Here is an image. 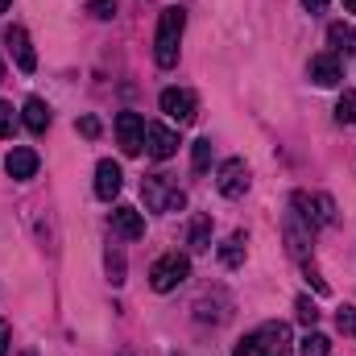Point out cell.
Returning <instances> with one entry per match:
<instances>
[{
  "mask_svg": "<svg viewBox=\"0 0 356 356\" xmlns=\"http://www.w3.org/2000/svg\"><path fill=\"white\" fill-rule=\"evenodd\" d=\"M112 232L124 236V241H141V236H145L141 211H137V207H116V211H112Z\"/></svg>",
  "mask_w": 356,
  "mask_h": 356,
  "instance_id": "13",
  "label": "cell"
},
{
  "mask_svg": "<svg viewBox=\"0 0 356 356\" xmlns=\"http://www.w3.org/2000/svg\"><path fill=\"white\" fill-rule=\"evenodd\" d=\"M8 4H13V0H0V13H4V8H8Z\"/></svg>",
  "mask_w": 356,
  "mask_h": 356,
  "instance_id": "31",
  "label": "cell"
},
{
  "mask_svg": "<svg viewBox=\"0 0 356 356\" xmlns=\"http://www.w3.org/2000/svg\"><path fill=\"white\" fill-rule=\"evenodd\" d=\"M327 46H332L336 58H340V54H356V29L353 25H344V21L327 25Z\"/></svg>",
  "mask_w": 356,
  "mask_h": 356,
  "instance_id": "15",
  "label": "cell"
},
{
  "mask_svg": "<svg viewBox=\"0 0 356 356\" xmlns=\"http://www.w3.org/2000/svg\"><path fill=\"white\" fill-rule=\"evenodd\" d=\"M88 13L91 17H99V21H112V17H116V0H91Z\"/></svg>",
  "mask_w": 356,
  "mask_h": 356,
  "instance_id": "23",
  "label": "cell"
},
{
  "mask_svg": "<svg viewBox=\"0 0 356 356\" xmlns=\"http://www.w3.org/2000/svg\"><path fill=\"white\" fill-rule=\"evenodd\" d=\"M120 186H124V175H120V166H116L112 158H104V162L95 166V195H99L104 203H112V199L120 195Z\"/></svg>",
  "mask_w": 356,
  "mask_h": 356,
  "instance_id": "11",
  "label": "cell"
},
{
  "mask_svg": "<svg viewBox=\"0 0 356 356\" xmlns=\"http://www.w3.org/2000/svg\"><path fill=\"white\" fill-rule=\"evenodd\" d=\"M294 311H298V319H302V323H307V327H315V319H319V311H315V302H311V298H307V294H302V298H298V302H294Z\"/></svg>",
  "mask_w": 356,
  "mask_h": 356,
  "instance_id": "22",
  "label": "cell"
},
{
  "mask_svg": "<svg viewBox=\"0 0 356 356\" xmlns=\"http://www.w3.org/2000/svg\"><path fill=\"white\" fill-rule=\"evenodd\" d=\"M257 340H261V348H266V356H290V327L286 323H261L257 332H253Z\"/></svg>",
  "mask_w": 356,
  "mask_h": 356,
  "instance_id": "12",
  "label": "cell"
},
{
  "mask_svg": "<svg viewBox=\"0 0 356 356\" xmlns=\"http://www.w3.org/2000/svg\"><path fill=\"white\" fill-rule=\"evenodd\" d=\"M186 273H191V261L182 253H166V257H158L154 269H149V286L158 294H170V290H178L186 282Z\"/></svg>",
  "mask_w": 356,
  "mask_h": 356,
  "instance_id": "4",
  "label": "cell"
},
{
  "mask_svg": "<svg viewBox=\"0 0 356 356\" xmlns=\"http://www.w3.org/2000/svg\"><path fill=\"white\" fill-rule=\"evenodd\" d=\"M191 166H195V175H203V170L211 166V141H207V137L195 141V149H191Z\"/></svg>",
  "mask_w": 356,
  "mask_h": 356,
  "instance_id": "20",
  "label": "cell"
},
{
  "mask_svg": "<svg viewBox=\"0 0 356 356\" xmlns=\"http://www.w3.org/2000/svg\"><path fill=\"white\" fill-rule=\"evenodd\" d=\"M158 108H162L170 120H178V124H191V120H195V95L182 91V88H166L158 95Z\"/></svg>",
  "mask_w": 356,
  "mask_h": 356,
  "instance_id": "8",
  "label": "cell"
},
{
  "mask_svg": "<svg viewBox=\"0 0 356 356\" xmlns=\"http://www.w3.org/2000/svg\"><path fill=\"white\" fill-rule=\"evenodd\" d=\"M216 186H220L224 199H241V195L249 191V166H245L241 158H228V162L220 166V175H216Z\"/></svg>",
  "mask_w": 356,
  "mask_h": 356,
  "instance_id": "5",
  "label": "cell"
},
{
  "mask_svg": "<svg viewBox=\"0 0 356 356\" xmlns=\"http://www.w3.org/2000/svg\"><path fill=\"white\" fill-rule=\"evenodd\" d=\"M302 4H307V13H323L327 8V0H302Z\"/></svg>",
  "mask_w": 356,
  "mask_h": 356,
  "instance_id": "29",
  "label": "cell"
},
{
  "mask_svg": "<svg viewBox=\"0 0 356 356\" xmlns=\"http://www.w3.org/2000/svg\"><path fill=\"white\" fill-rule=\"evenodd\" d=\"M220 266H228V269L245 266V232H232V236L220 245Z\"/></svg>",
  "mask_w": 356,
  "mask_h": 356,
  "instance_id": "17",
  "label": "cell"
},
{
  "mask_svg": "<svg viewBox=\"0 0 356 356\" xmlns=\"http://www.w3.org/2000/svg\"><path fill=\"white\" fill-rule=\"evenodd\" d=\"M21 356H38V353H21Z\"/></svg>",
  "mask_w": 356,
  "mask_h": 356,
  "instance_id": "32",
  "label": "cell"
},
{
  "mask_svg": "<svg viewBox=\"0 0 356 356\" xmlns=\"http://www.w3.org/2000/svg\"><path fill=\"white\" fill-rule=\"evenodd\" d=\"M21 120H25L29 133H46V129H50V108H46V99H25Z\"/></svg>",
  "mask_w": 356,
  "mask_h": 356,
  "instance_id": "16",
  "label": "cell"
},
{
  "mask_svg": "<svg viewBox=\"0 0 356 356\" xmlns=\"http://www.w3.org/2000/svg\"><path fill=\"white\" fill-rule=\"evenodd\" d=\"M79 133H83V137H99V120H95V116H83V120H79Z\"/></svg>",
  "mask_w": 356,
  "mask_h": 356,
  "instance_id": "27",
  "label": "cell"
},
{
  "mask_svg": "<svg viewBox=\"0 0 356 356\" xmlns=\"http://www.w3.org/2000/svg\"><path fill=\"white\" fill-rule=\"evenodd\" d=\"M327 348H332V340L319 336V332H311V336L298 344V356H327Z\"/></svg>",
  "mask_w": 356,
  "mask_h": 356,
  "instance_id": "19",
  "label": "cell"
},
{
  "mask_svg": "<svg viewBox=\"0 0 356 356\" xmlns=\"http://www.w3.org/2000/svg\"><path fill=\"white\" fill-rule=\"evenodd\" d=\"M182 29H186V13H182V8H162V17H158V38H154V58H158L162 71H170L178 63Z\"/></svg>",
  "mask_w": 356,
  "mask_h": 356,
  "instance_id": "1",
  "label": "cell"
},
{
  "mask_svg": "<svg viewBox=\"0 0 356 356\" xmlns=\"http://www.w3.org/2000/svg\"><path fill=\"white\" fill-rule=\"evenodd\" d=\"M116 137H120V149L133 158V154H141L145 149V120L137 116V112H120L116 116Z\"/></svg>",
  "mask_w": 356,
  "mask_h": 356,
  "instance_id": "6",
  "label": "cell"
},
{
  "mask_svg": "<svg viewBox=\"0 0 356 356\" xmlns=\"http://www.w3.org/2000/svg\"><path fill=\"white\" fill-rule=\"evenodd\" d=\"M141 199H145L149 211H162V216L186 207V195H182V186L170 175H145L141 178Z\"/></svg>",
  "mask_w": 356,
  "mask_h": 356,
  "instance_id": "2",
  "label": "cell"
},
{
  "mask_svg": "<svg viewBox=\"0 0 356 356\" xmlns=\"http://www.w3.org/2000/svg\"><path fill=\"white\" fill-rule=\"evenodd\" d=\"M4 170L17 178V182H25V178L38 175V154H33L29 145H17V149H8V158H4Z\"/></svg>",
  "mask_w": 356,
  "mask_h": 356,
  "instance_id": "14",
  "label": "cell"
},
{
  "mask_svg": "<svg viewBox=\"0 0 356 356\" xmlns=\"http://www.w3.org/2000/svg\"><path fill=\"white\" fill-rule=\"evenodd\" d=\"M232 356H266V348H261V340L257 336H245L241 344H236V353Z\"/></svg>",
  "mask_w": 356,
  "mask_h": 356,
  "instance_id": "24",
  "label": "cell"
},
{
  "mask_svg": "<svg viewBox=\"0 0 356 356\" xmlns=\"http://www.w3.org/2000/svg\"><path fill=\"white\" fill-rule=\"evenodd\" d=\"M344 13H356V0H344Z\"/></svg>",
  "mask_w": 356,
  "mask_h": 356,
  "instance_id": "30",
  "label": "cell"
},
{
  "mask_svg": "<svg viewBox=\"0 0 356 356\" xmlns=\"http://www.w3.org/2000/svg\"><path fill=\"white\" fill-rule=\"evenodd\" d=\"M186 245H191L195 253H203V249L211 245V220H207V216H195V220H191V232H186Z\"/></svg>",
  "mask_w": 356,
  "mask_h": 356,
  "instance_id": "18",
  "label": "cell"
},
{
  "mask_svg": "<svg viewBox=\"0 0 356 356\" xmlns=\"http://www.w3.org/2000/svg\"><path fill=\"white\" fill-rule=\"evenodd\" d=\"M336 120H340V124H356V91H344V95H340Z\"/></svg>",
  "mask_w": 356,
  "mask_h": 356,
  "instance_id": "21",
  "label": "cell"
},
{
  "mask_svg": "<svg viewBox=\"0 0 356 356\" xmlns=\"http://www.w3.org/2000/svg\"><path fill=\"white\" fill-rule=\"evenodd\" d=\"M336 323H340L344 336H356V307H344V311L336 315Z\"/></svg>",
  "mask_w": 356,
  "mask_h": 356,
  "instance_id": "25",
  "label": "cell"
},
{
  "mask_svg": "<svg viewBox=\"0 0 356 356\" xmlns=\"http://www.w3.org/2000/svg\"><path fill=\"white\" fill-rule=\"evenodd\" d=\"M290 207L302 216V224L315 232V228H327V224H336V203H332V195H323V191H294V199H290Z\"/></svg>",
  "mask_w": 356,
  "mask_h": 356,
  "instance_id": "3",
  "label": "cell"
},
{
  "mask_svg": "<svg viewBox=\"0 0 356 356\" xmlns=\"http://www.w3.org/2000/svg\"><path fill=\"white\" fill-rule=\"evenodd\" d=\"M0 356H8V323H0Z\"/></svg>",
  "mask_w": 356,
  "mask_h": 356,
  "instance_id": "28",
  "label": "cell"
},
{
  "mask_svg": "<svg viewBox=\"0 0 356 356\" xmlns=\"http://www.w3.org/2000/svg\"><path fill=\"white\" fill-rule=\"evenodd\" d=\"M0 137H13V108L0 99Z\"/></svg>",
  "mask_w": 356,
  "mask_h": 356,
  "instance_id": "26",
  "label": "cell"
},
{
  "mask_svg": "<svg viewBox=\"0 0 356 356\" xmlns=\"http://www.w3.org/2000/svg\"><path fill=\"white\" fill-rule=\"evenodd\" d=\"M145 154L154 162H166L178 154V133L166 129V124H145Z\"/></svg>",
  "mask_w": 356,
  "mask_h": 356,
  "instance_id": "7",
  "label": "cell"
},
{
  "mask_svg": "<svg viewBox=\"0 0 356 356\" xmlns=\"http://www.w3.org/2000/svg\"><path fill=\"white\" fill-rule=\"evenodd\" d=\"M307 75H311L315 88H336V83L344 79V67H340V58L327 50V54H315V58L307 63Z\"/></svg>",
  "mask_w": 356,
  "mask_h": 356,
  "instance_id": "9",
  "label": "cell"
},
{
  "mask_svg": "<svg viewBox=\"0 0 356 356\" xmlns=\"http://www.w3.org/2000/svg\"><path fill=\"white\" fill-rule=\"evenodd\" d=\"M4 46L13 50V58H17V67L29 75L33 67H38V54H33V42H29V33L21 29V25H8L4 29Z\"/></svg>",
  "mask_w": 356,
  "mask_h": 356,
  "instance_id": "10",
  "label": "cell"
}]
</instances>
